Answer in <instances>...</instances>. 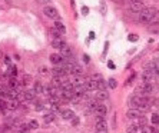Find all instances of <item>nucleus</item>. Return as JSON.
Masks as SVG:
<instances>
[{
    "label": "nucleus",
    "instance_id": "obj_1",
    "mask_svg": "<svg viewBox=\"0 0 159 133\" xmlns=\"http://www.w3.org/2000/svg\"><path fill=\"white\" fill-rule=\"evenodd\" d=\"M149 106V97L148 96H141V95H135L130 99V108L139 109V110H146Z\"/></svg>",
    "mask_w": 159,
    "mask_h": 133
},
{
    "label": "nucleus",
    "instance_id": "obj_2",
    "mask_svg": "<svg viewBox=\"0 0 159 133\" xmlns=\"http://www.w3.org/2000/svg\"><path fill=\"white\" fill-rule=\"evenodd\" d=\"M156 10L155 7H143L142 12L138 13L139 14V22L141 23H145V25H151L152 20H153V17L156 14Z\"/></svg>",
    "mask_w": 159,
    "mask_h": 133
},
{
    "label": "nucleus",
    "instance_id": "obj_3",
    "mask_svg": "<svg viewBox=\"0 0 159 133\" xmlns=\"http://www.w3.org/2000/svg\"><path fill=\"white\" fill-rule=\"evenodd\" d=\"M43 14L49 17V19H52V20H58L59 19V12L52 6H45L43 7Z\"/></svg>",
    "mask_w": 159,
    "mask_h": 133
},
{
    "label": "nucleus",
    "instance_id": "obj_4",
    "mask_svg": "<svg viewBox=\"0 0 159 133\" xmlns=\"http://www.w3.org/2000/svg\"><path fill=\"white\" fill-rule=\"evenodd\" d=\"M93 113H95V116H106L108 106H106L103 102H97V104L95 106V109H93Z\"/></svg>",
    "mask_w": 159,
    "mask_h": 133
},
{
    "label": "nucleus",
    "instance_id": "obj_5",
    "mask_svg": "<svg viewBox=\"0 0 159 133\" xmlns=\"http://www.w3.org/2000/svg\"><path fill=\"white\" fill-rule=\"evenodd\" d=\"M153 90V86H152L151 82H143L142 86L141 88H138V93H141V96H148L151 95V92Z\"/></svg>",
    "mask_w": 159,
    "mask_h": 133
},
{
    "label": "nucleus",
    "instance_id": "obj_6",
    "mask_svg": "<svg viewBox=\"0 0 159 133\" xmlns=\"http://www.w3.org/2000/svg\"><path fill=\"white\" fill-rule=\"evenodd\" d=\"M142 9H143V3H142V2H130V4H129V12L130 13L138 14V13L142 12Z\"/></svg>",
    "mask_w": 159,
    "mask_h": 133
},
{
    "label": "nucleus",
    "instance_id": "obj_7",
    "mask_svg": "<svg viewBox=\"0 0 159 133\" xmlns=\"http://www.w3.org/2000/svg\"><path fill=\"white\" fill-rule=\"evenodd\" d=\"M101 129H108L105 116H96V120H95V130H101Z\"/></svg>",
    "mask_w": 159,
    "mask_h": 133
},
{
    "label": "nucleus",
    "instance_id": "obj_8",
    "mask_svg": "<svg viewBox=\"0 0 159 133\" xmlns=\"http://www.w3.org/2000/svg\"><path fill=\"white\" fill-rule=\"evenodd\" d=\"M85 89H86V92L97 90V82L93 79H86V82H85Z\"/></svg>",
    "mask_w": 159,
    "mask_h": 133
},
{
    "label": "nucleus",
    "instance_id": "obj_9",
    "mask_svg": "<svg viewBox=\"0 0 159 133\" xmlns=\"http://www.w3.org/2000/svg\"><path fill=\"white\" fill-rule=\"evenodd\" d=\"M52 46H53V49H63V47H66V46H69L65 40H63V37H59V39H54L53 42H52Z\"/></svg>",
    "mask_w": 159,
    "mask_h": 133
},
{
    "label": "nucleus",
    "instance_id": "obj_10",
    "mask_svg": "<svg viewBox=\"0 0 159 133\" xmlns=\"http://www.w3.org/2000/svg\"><path fill=\"white\" fill-rule=\"evenodd\" d=\"M85 82H86V77L83 75H75L72 79V83L75 86H82V84H85Z\"/></svg>",
    "mask_w": 159,
    "mask_h": 133
},
{
    "label": "nucleus",
    "instance_id": "obj_11",
    "mask_svg": "<svg viewBox=\"0 0 159 133\" xmlns=\"http://www.w3.org/2000/svg\"><path fill=\"white\" fill-rule=\"evenodd\" d=\"M126 116L129 117V119H138L139 116H142V113H141V110H139V109L130 108L129 110H128V113H126Z\"/></svg>",
    "mask_w": 159,
    "mask_h": 133
},
{
    "label": "nucleus",
    "instance_id": "obj_12",
    "mask_svg": "<svg viewBox=\"0 0 159 133\" xmlns=\"http://www.w3.org/2000/svg\"><path fill=\"white\" fill-rule=\"evenodd\" d=\"M52 75H53V76H58V77H63V76L66 75V73H65V70H63L62 65H56V66L52 69Z\"/></svg>",
    "mask_w": 159,
    "mask_h": 133
},
{
    "label": "nucleus",
    "instance_id": "obj_13",
    "mask_svg": "<svg viewBox=\"0 0 159 133\" xmlns=\"http://www.w3.org/2000/svg\"><path fill=\"white\" fill-rule=\"evenodd\" d=\"M22 95H23V99L30 102V100H34V97H36V92H34L33 89H27V90H25Z\"/></svg>",
    "mask_w": 159,
    "mask_h": 133
},
{
    "label": "nucleus",
    "instance_id": "obj_14",
    "mask_svg": "<svg viewBox=\"0 0 159 133\" xmlns=\"http://www.w3.org/2000/svg\"><path fill=\"white\" fill-rule=\"evenodd\" d=\"M49 59H50V62L53 63V66H56V65H60V63L63 62V57L60 56V53H52Z\"/></svg>",
    "mask_w": 159,
    "mask_h": 133
},
{
    "label": "nucleus",
    "instance_id": "obj_15",
    "mask_svg": "<svg viewBox=\"0 0 159 133\" xmlns=\"http://www.w3.org/2000/svg\"><path fill=\"white\" fill-rule=\"evenodd\" d=\"M6 106H7V109H10V110H16V109L20 106V103H19L17 99H9V102H6Z\"/></svg>",
    "mask_w": 159,
    "mask_h": 133
},
{
    "label": "nucleus",
    "instance_id": "obj_16",
    "mask_svg": "<svg viewBox=\"0 0 159 133\" xmlns=\"http://www.w3.org/2000/svg\"><path fill=\"white\" fill-rule=\"evenodd\" d=\"M62 117L65 120H72L75 117V112L70 109H65V110H62Z\"/></svg>",
    "mask_w": 159,
    "mask_h": 133
},
{
    "label": "nucleus",
    "instance_id": "obj_17",
    "mask_svg": "<svg viewBox=\"0 0 159 133\" xmlns=\"http://www.w3.org/2000/svg\"><path fill=\"white\" fill-rule=\"evenodd\" d=\"M53 27H54L56 30H58V32H59L60 34H62V36H63L65 33H66V27H65V25H63L62 22L56 20V22H54V26H53Z\"/></svg>",
    "mask_w": 159,
    "mask_h": 133
},
{
    "label": "nucleus",
    "instance_id": "obj_18",
    "mask_svg": "<svg viewBox=\"0 0 159 133\" xmlns=\"http://www.w3.org/2000/svg\"><path fill=\"white\" fill-rule=\"evenodd\" d=\"M59 52H60V56H62L63 59H69V57L72 56V49L69 47V46H66V47L60 49Z\"/></svg>",
    "mask_w": 159,
    "mask_h": 133
},
{
    "label": "nucleus",
    "instance_id": "obj_19",
    "mask_svg": "<svg viewBox=\"0 0 159 133\" xmlns=\"http://www.w3.org/2000/svg\"><path fill=\"white\" fill-rule=\"evenodd\" d=\"M73 88H75V84L72 83L70 80H65V82H62V86H60L62 90H73Z\"/></svg>",
    "mask_w": 159,
    "mask_h": 133
},
{
    "label": "nucleus",
    "instance_id": "obj_20",
    "mask_svg": "<svg viewBox=\"0 0 159 133\" xmlns=\"http://www.w3.org/2000/svg\"><path fill=\"white\" fill-rule=\"evenodd\" d=\"M108 97H109V95H108V92H106V90H99V92H97L96 100H99V102H103V100H106Z\"/></svg>",
    "mask_w": 159,
    "mask_h": 133
},
{
    "label": "nucleus",
    "instance_id": "obj_21",
    "mask_svg": "<svg viewBox=\"0 0 159 133\" xmlns=\"http://www.w3.org/2000/svg\"><path fill=\"white\" fill-rule=\"evenodd\" d=\"M153 77H155V76H153V73H152V72H149V70H145L142 73V80H143V82H151Z\"/></svg>",
    "mask_w": 159,
    "mask_h": 133
},
{
    "label": "nucleus",
    "instance_id": "obj_22",
    "mask_svg": "<svg viewBox=\"0 0 159 133\" xmlns=\"http://www.w3.org/2000/svg\"><path fill=\"white\" fill-rule=\"evenodd\" d=\"M72 75H83V67L80 66V65H78V63H75V66H73V69H72Z\"/></svg>",
    "mask_w": 159,
    "mask_h": 133
},
{
    "label": "nucleus",
    "instance_id": "obj_23",
    "mask_svg": "<svg viewBox=\"0 0 159 133\" xmlns=\"http://www.w3.org/2000/svg\"><path fill=\"white\" fill-rule=\"evenodd\" d=\"M54 116H56V115H54L53 112L46 113V115L43 116V122H45V123H52V122L54 120Z\"/></svg>",
    "mask_w": 159,
    "mask_h": 133
},
{
    "label": "nucleus",
    "instance_id": "obj_24",
    "mask_svg": "<svg viewBox=\"0 0 159 133\" xmlns=\"http://www.w3.org/2000/svg\"><path fill=\"white\" fill-rule=\"evenodd\" d=\"M33 90L36 92V95H42L43 84L40 83V82H34V84H33Z\"/></svg>",
    "mask_w": 159,
    "mask_h": 133
},
{
    "label": "nucleus",
    "instance_id": "obj_25",
    "mask_svg": "<svg viewBox=\"0 0 159 133\" xmlns=\"http://www.w3.org/2000/svg\"><path fill=\"white\" fill-rule=\"evenodd\" d=\"M62 77H58V76H53V79H52V86L54 88H60L62 86Z\"/></svg>",
    "mask_w": 159,
    "mask_h": 133
},
{
    "label": "nucleus",
    "instance_id": "obj_26",
    "mask_svg": "<svg viewBox=\"0 0 159 133\" xmlns=\"http://www.w3.org/2000/svg\"><path fill=\"white\" fill-rule=\"evenodd\" d=\"M17 86H19V83H17L16 77H13V76H10V79H9V88H12V89H16Z\"/></svg>",
    "mask_w": 159,
    "mask_h": 133
},
{
    "label": "nucleus",
    "instance_id": "obj_27",
    "mask_svg": "<svg viewBox=\"0 0 159 133\" xmlns=\"http://www.w3.org/2000/svg\"><path fill=\"white\" fill-rule=\"evenodd\" d=\"M106 89H108V83H106L103 79L99 80V82H97V90H106Z\"/></svg>",
    "mask_w": 159,
    "mask_h": 133
},
{
    "label": "nucleus",
    "instance_id": "obj_28",
    "mask_svg": "<svg viewBox=\"0 0 159 133\" xmlns=\"http://www.w3.org/2000/svg\"><path fill=\"white\" fill-rule=\"evenodd\" d=\"M108 86H109L110 89H116V86H117L116 79H113V77H110V79L108 80Z\"/></svg>",
    "mask_w": 159,
    "mask_h": 133
},
{
    "label": "nucleus",
    "instance_id": "obj_29",
    "mask_svg": "<svg viewBox=\"0 0 159 133\" xmlns=\"http://www.w3.org/2000/svg\"><path fill=\"white\" fill-rule=\"evenodd\" d=\"M27 126H29V129H38L39 127V123H38V120H30L29 123H27Z\"/></svg>",
    "mask_w": 159,
    "mask_h": 133
},
{
    "label": "nucleus",
    "instance_id": "obj_30",
    "mask_svg": "<svg viewBox=\"0 0 159 133\" xmlns=\"http://www.w3.org/2000/svg\"><path fill=\"white\" fill-rule=\"evenodd\" d=\"M9 73H10V76L16 77V76H17V67L16 66H10V69H9Z\"/></svg>",
    "mask_w": 159,
    "mask_h": 133
},
{
    "label": "nucleus",
    "instance_id": "obj_31",
    "mask_svg": "<svg viewBox=\"0 0 159 133\" xmlns=\"http://www.w3.org/2000/svg\"><path fill=\"white\" fill-rule=\"evenodd\" d=\"M50 33H52V36H53L54 39H59V37H62V34L59 33V32H58V30H56V29H54V27H52Z\"/></svg>",
    "mask_w": 159,
    "mask_h": 133
},
{
    "label": "nucleus",
    "instance_id": "obj_32",
    "mask_svg": "<svg viewBox=\"0 0 159 133\" xmlns=\"http://www.w3.org/2000/svg\"><path fill=\"white\" fill-rule=\"evenodd\" d=\"M52 110H53V113L62 112V110H60V106H59V103H53V104H52Z\"/></svg>",
    "mask_w": 159,
    "mask_h": 133
},
{
    "label": "nucleus",
    "instance_id": "obj_33",
    "mask_svg": "<svg viewBox=\"0 0 159 133\" xmlns=\"http://www.w3.org/2000/svg\"><path fill=\"white\" fill-rule=\"evenodd\" d=\"M128 40H129V42H136V40H138V36H136V34H129V36H128Z\"/></svg>",
    "mask_w": 159,
    "mask_h": 133
},
{
    "label": "nucleus",
    "instance_id": "obj_34",
    "mask_svg": "<svg viewBox=\"0 0 159 133\" xmlns=\"http://www.w3.org/2000/svg\"><path fill=\"white\" fill-rule=\"evenodd\" d=\"M7 130H10V127H9L7 125H3V126H0V133H6Z\"/></svg>",
    "mask_w": 159,
    "mask_h": 133
},
{
    "label": "nucleus",
    "instance_id": "obj_35",
    "mask_svg": "<svg viewBox=\"0 0 159 133\" xmlns=\"http://www.w3.org/2000/svg\"><path fill=\"white\" fill-rule=\"evenodd\" d=\"M34 109H36L38 112H40V110H43V109H45V106H43V103H36Z\"/></svg>",
    "mask_w": 159,
    "mask_h": 133
},
{
    "label": "nucleus",
    "instance_id": "obj_36",
    "mask_svg": "<svg viewBox=\"0 0 159 133\" xmlns=\"http://www.w3.org/2000/svg\"><path fill=\"white\" fill-rule=\"evenodd\" d=\"M152 122H153L155 125L156 123H159V115H156V113L155 115H152Z\"/></svg>",
    "mask_w": 159,
    "mask_h": 133
},
{
    "label": "nucleus",
    "instance_id": "obj_37",
    "mask_svg": "<svg viewBox=\"0 0 159 133\" xmlns=\"http://www.w3.org/2000/svg\"><path fill=\"white\" fill-rule=\"evenodd\" d=\"M30 80H32V77H30L29 75L23 76V84H27V82H30Z\"/></svg>",
    "mask_w": 159,
    "mask_h": 133
},
{
    "label": "nucleus",
    "instance_id": "obj_38",
    "mask_svg": "<svg viewBox=\"0 0 159 133\" xmlns=\"http://www.w3.org/2000/svg\"><path fill=\"white\" fill-rule=\"evenodd\" d=\"M101 13L102 14H105L106 13V4L103 3V2H102V4H101Z\"/></svg>",
    "mask_w": 159,
    "mask_h": 133
},
{
    "label": "nucleus",
    "instance_id": "obj_39",
    "mask_svg": "<svg viewBox=\"0 0 159 133\" xmlns=\"http://www.w3.org/2000/svg\"><path fill=\"white\" fill-rule=\"evenodd\" d=\"M92 79H93V80H96V82H99V80H102V76L99 75V73H96V75H93V76H92Z\"/></svg>",
    "mask_w": 159,
    "mask_h": 133
},
{
    "label": "nucleus",
    "instance_id": "obj_40",
    "mask_svg": "<svg viewBox=\"0 0 159 133\" xmlns=\"http://www.w3.org/2000/svg\"><path fill=\"white\" fill-rule=\"evenodd\" d=\"M152 23H159V12H156V14H155V17H153Z\"/></svg>",
    "mask_w": 159,
    "mask_h": 133
},
{
    "label": "nucleus",
    "instance_id": "obj_41",
    "mask_svg": "<svg viewBox=\"0 0 159 133\" xmlns=\"http://www.w3.org/2000/svg\"><path fill=\"white\" fill-rule=\"evenodd\" d=\"M78 123H79V117H73V119H72V125H73V126H76V125H78Z\"/></svg>",
    "mask_w": 159,
    "mask_h": 133
},
{
    "label": "nucleus",
    "instance_id": "obj_42",
    "mask_svg": "<svg viewBox=\"0 0 159 133\" xmlns=\"http://www.w3.org/2000/svg\"><path fill=\"white\" fill-rule=\"evenodd\" d=\"M82 13H83V16H86V14H88V13H89V7H86V6H83V7H82Z\"/></svg>",
    "mask_w": 159,
    "mask_h": 133
},
{
    "label": "nucleus",
    "instance_id": "obj_43",
    "mask_svg": "<svg viewBox=\"0 0 159 133\" xmlns=\"http://www.w3.org/2000/svg\"><path fill=\"white\" fill-rule=\"evenodd\" d=\"M89 39H90V40H95V39H96V34H95V32H90V33H89Z\"/></svg>",
    "mask_w": 159,
    "mask_h": 133
},
{
    "label": "nucleus",
    "instance_id": "obj_44",
    "mask_svg": "<svg viewBox=\"0 0 159 133\" xmlns=\"http://www.w3.org/2000/svg\"><path fill=\"white\" fill-rule=\"evenodd\" d=\"M40 72H42L43 75H46V73H49V70H47V69H46V67H45V66H42V67H40Z\"/></svg>",
    "mask_w": 159,
    "mask_h": 133
},
{
    "label": "nucleus",
    "instance_id": "obj_45",
    "mask_svg": "<svg viewBox=\"0 0 159 133\" xmlns=\"http://www.w3.org/2000/svg\"><path fill=\"white\" fill-rule=\"evenodd\" d=\"M83 59H85V63H89V62H90V57H89L88 54H83Z\"/></svg>",
    "mask_w": 159,
    "mask_h": 133
},
{
    "label": "nucleus",
    "instance_id": "obj_46",
    "mask_svg": "<svg viewBox=\"0 0 159 133\" xmlns=\"http://www.w3.org/2000/svg\"><path fill=\"white\" fill-rule=\"evenodd\" d=\"M95 133H108V129H101V130H95Z\"/></svg>",
    "mask_w": 159,
    "mask_h": 133
},
{
    "label": "nucleus",
    "instance_id": "obj_47",
    "mask_svg": "<svg viewBox=\"0 0 159 133\" xmlns=\"http://www.w3.org/2000/svg\"><path fill=\"white\" fill-rule=\"evenodd\" d=\"M108 67L113 70V69H115V65H113V62H109V63H108Z\"/></svg>",
    "mask_w": 159,
    "mask_h": 133
},
{
    "label": "nucleus",
    "instance_id": "obj_48",
    "mask_svg": "<svg viewBox=\"0 0 159 133\" xmlns=\"http://www.w3.org/2000/svg\"><path fill=\"white\" fill-rule=\"evenodd\" d=\"M4 62L7 63V65H10V57H9V56H6V57H4Z\"/></svg>",
    "mask_w": 159,
    "mask_h": 133
},
{
    "label": "nucleus",
    "instance_id": "obj_49",
    "mask_svg": "<svg viewBox=\"0 0 159 133\" xmlns=\"http://www.w3.org/2000/svg\"><path fill=\"white\" fill-rule=\"evenodd\" d=\"M17 133H29V130H25V129H20V130H17Z\"/></svg>",
    "mask_w": 159,
    "mask_h": 133
},
{
    "label": "nucleus",
    "instance_id": "obj_50",
    "mask_svg": "<svg viewBox=\"0 0 159 133\" xmlns=\"http://www.w3.org/2000/svg\"><path fill=\"white\" fill-rule=\"evenodd\" d=\"M129 2H142V0H129Z\"/></svg>",
    "mask_w": 159,
    "mask_h": 133
},
{
    "label": "nucleus",
    "instance_id": "obj_51",
    "mask_svg": "<svg viewBox=\"0 0 159 133\" xmlns=\"http://www.w3.org/2000/svg\"><path fill=\"white\" fill-rule=\"evenodd\" d=\"M40 2H45V3H47V2H50V0H40Z\"/></svg>",
    "mask_w": 159,
    "mask_h": 133
}]
</instances>
